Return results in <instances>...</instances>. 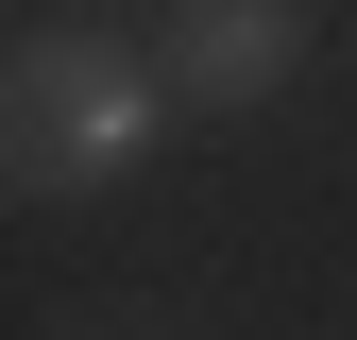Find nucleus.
Listing matches in <instances>:
<instances>
[{"mask_svg": "<svg viewBox=\"0 0 357 340\" xmlns=\"http://www.w3.org/2000/svg\"><path fill=\"white\" fill-rule=\"evenodd\" d=\"M289 68H306V0H170V85L221 119H255V102H289Z\"/></svg>", "mask_w": 357, "mask_h": 340, "instance_id": "nucleus-2", "label": "nucleus"}, {"mask_svg": "<svg viewBox=\"0 0 357 340\" xmlns=\"http://www.w3.org/2000/svg\"><path fill=\"white\" fill-rule=\"evenodd\" d=\"M170 52H119V34H17V68H0V170H17V204H85L119 187L153 137H170Z\"/></svg>", "mask_w": 357, "mask_h": 340, "instance_id": "nucleus-1", "label": "nucleus"}]
</instances>
